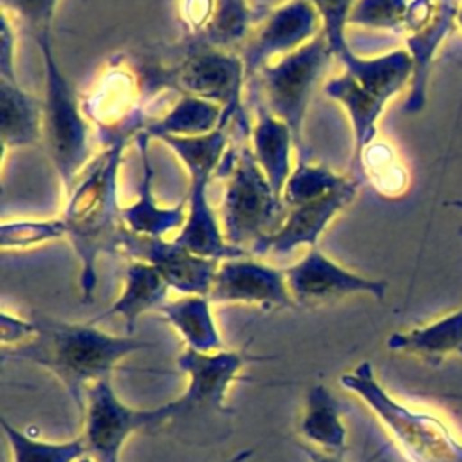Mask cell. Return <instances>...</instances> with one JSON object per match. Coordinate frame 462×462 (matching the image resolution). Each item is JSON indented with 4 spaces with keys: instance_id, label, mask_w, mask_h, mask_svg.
Wrapping results in <instances>:
<instances>
[{
    "instance_id": "6da1fadb",
    "label": "cell",
    "mask_w": 462,
    "mask_h": 462,
    "mask_svg": "<svg viewBox=\"0 0 462 462\" xmlns=\"http://www.w3.org/2000/svg\"><path fill=\"white\" fill-rule=\"evenodd\" d=\"M36 332L23 343L2 348L4 359H16L49 370L65 386L79 415L92 383L112 375L128 356L155 346L134 336H114L96 323H70L51 316H34Z\"/></svg>"
},
{
    "instance_id": "7a4b0ae2",
    "label": "cell",
    "mask_w": 462,
    "mask_h": 462,
    "mask_svg": "<svg viewBox=\"0 0 462 462\" xmlns=\"http://www.w3.org/2000/svg\"><path fill=\"white\" fill-rule=\"evenodd\" d=\"M126 143L101 146L63 197L61 218L67 240L79 262V294L83 303L94 300L97 260L101 254H121L125 233L119 202V175Z\"/></svg>"
},
{
    "instance_id": "3957f363",
    "label": "cell",
    "mask_w": 462,
    "mask_h": 462,
    "mask_svg": "<svg viewBox=\"0 0 462 462\" xmlns=\"http://www.w3.org/2000/svg\"><path fill=\"white\" fill-rule=\"evenodd\" d=\"M161 143L173 152L189 175L186 220L173 238L189 251L218 262L247 256V251L235 247L226 240L220 215L208 197L209 182L218 175L231 148L227 128L220 126L215 132L199 137H164Z\"/></svg>"
},
{
    "instance_id": "277c9868",
    "label": "cell",
    "mask_w": 462,
    "mask_h": 462,
    "mask_svg": "<svg viewBox=\"0 0 462 462\" xmlns=\"http://www.w3.org/2000/svg\"><path fill=\"white\" fill-rule=\"evenodd\" d=\"M32 36L43 63V143L65 197L94 157L90 148L92 126L85 116L81 94L76 92L58 61L52 29Z\"/></svg>"
},
{
    "instance_id": "5b68a950",
    "label": "cell",
    "mask_w": 462,
    "mask_h": 462,
    "mask_svg": "<svg viewBox=\"0 0 462 462\" xmlns=\"http://www.w3.org/2000/svg\"><path fill=\"white\" fill-rule=\"evenodd\" d=\"M339 384L372 410L408 462H462V439L455 430L439 415L397 401L368 361L343 374Z\"/></svg>"
},
{
    "instance_id": "8992f818",
    "label": "cell",
    "mask_w": 462,
    "mask_h": 462,
    "mask_svg": "<svg viewBox=\"0 0 462 462\" xmlns=\"http://www.w3.org/2000/svg\"><path fill=\"white\" fill-rule=\"evenodd\" d=\"M218 175L226 180L218 213L226 240L253 254L280 226V211L285 206L254 161L247 141L240 148H229Z\"/></svg>"
},
{
    "instance_id": "52a82bcc",
    "label": "cell",
    "mask_w": 462,
    "mask_h": 462,
    "mask_svg": "<svg viewBox=\"0 0 462 462\" xmlns=\"http://www.w3.org/2000/svg\"><path fill=\"white\" fill-rule=\"evenodd\" d=\"M148 94L144 76L134 63L117 56L105 65L92 87L81 94L85 116L101 146L135 143L150 121Z\"/></svg>"
},
{
    "instance_id": "ba28073f",
    "label": "cell",
    "mask_w": 462,
    "mask_h": 462,
    "mask_svg": "<svg viewBox=\"0 0 462 462\" xmlns=\"http://www.w3.org/2000/svg\"><path fill=\"white\" fill-rule=\"evenodd\" d=\"M332 58L325 36L318 34L301 49L269 63L256 74L260 101L291 128L298 150H303V123L309 105Z\"/></svg>"
},
{
    "instance_id": "9c48e42d",
    "label": "cell",
    "mask_w": 462,
    "mask_h": 462,
    "mask_svg": "<svg viewBox=\"0 0 462 462\" xmlns=\"http://www.w3.org/2000/svg\"><path fill=\"white\" fill-rule=\"evenodd\" d=\"M81 439L87 457L94 462H119L121 451L137 430L155 426L177 417L173 401L152 410H137L125 404L110 377L92 383L85 395Z\"/></svg>"
},
{
    "instance_id": "30bf717a",
    "label": "cell",
    "mask_w": 462,
    "mask_h": 462,
    "mask_svg": "<svg viewBox=\"0 0 462 462\" xmlns=\"http://www.w3.org/2000/svg\"><path fill=\"white\" fill-rule=\"evenodd\" d=\"M164 79L179 94H189L218 105L224 112V128L244 117L247 70L240 52L199 45Z\"/></svg>"
},
{
    "instance_id": "8fae6325",
    "label": "cell",
    "mask_w": 462,
    "mask_h": 462,
    "mask_svg": "<svg viewBox=\"0 0 462 462\" xmlns=\"http://www.w3.org/2000/svg\"><path fill=\"white\" fill-rule=\"evenodd\" d=\"M458 0H411L402 25V42L413 65L402 112L415 116L424 110L428 81L435 58L457 25Z\"/></svg>"
},
{
    "instance_id": "7c38bea8",
    "label": "cell",
    "mask_w": 462,
    "mask_h": 462,
    "mask_svg": "<svg viewBox=\"0 0 462 462\" xmlns=\"http://www.w3.org/2000/svg\"><path fill=\"white\" fill-rule=\"evenodd\" d=\"M283 271L291 296L301 307H316L357 294L381 301L388 292L384 280L359 274L337 263L319 245L309 247L296 263Z\"/></svg>"
},
{
    "instance_id": "4fadbf2b",
    "label": "cell",
    "mask_w": 462,
    "mask_h": 462,
    "mask_svg": "<svg viewBox=\"0 0 462 462\" xmlns=\"http://www.w3.org/2000/svg\"><path fill=\"white\" fill-rule=\"evenodd\" d=\"M321 34V22L309 0H287L258 22L240 51L247 78H254L269 63L301 49Z\"/></svg>"
},
{
    "instance_id": "5bb4252c",
    "label": "cell",
    "mask_w": 462,
    "mask_h": 462,
    "mask_svg": "<svg viewBox=\"0 0 462 462\" xmlns=\"http://www.w3.org/2000/svg\"><path fill=\"white\" fill-rule=\"evenodd\" d=\"M121 254L153 265L171 291L180 296H208L218 269V260L200 256L175 238L141 236L125 227Z\"/></svg>"
},
{
    "instance_id": "9a60e30c",
    "label": "cell",
    "mask_w": 462,
    "mask_h": 462,
    "mask_svg": "<svg viewBox=\"0 0 462 462\" xmlns=\"http://www.w3.org/2000/svg\"><path fill=\"white\" fill-rule=\"evenodd\" d=\"M208 298L213 305L236 303L265 310L296 307L285 271L260 262L253 254L222 260Z\"/></svg>"
},
{
    "instance_id": "2e32d148",
    "label": "cell",
    "mask_w": 462,
    "mask_h": 462,
    "mask_svg": "<svg viewBox=\"0 0 462 462\" xmlns=\"http://www.w3.org/2000/svg\"><path fill=\"white\" fill-rule=\"evenodd\" d=\"M254 359L256 356L242 350L222 348L218 352L200 354L186 348L177 357V366L188 377L186 392L173 399L177 415L204 408L231 411L227 406L229 386L240 377L244 366Z\"/></svg>"
},
{
    "instance_id": "e0dca14e",
    "label": "cell",
    "mask_w": 462,
    "mask_h": 462,
    "mask_svg": "<svg viewBox=\"0 0 462 462\" xmlns=\"http://www.w3.org/2000/svg\"><path fill=\"white\" fill-rule=\"evenodd\" d=\"M361 184L363 182L356 179L348 186L327 197L285 209V217L280 226L256 245L253 256L267 253L283 254L298 247L309 249L318 245L321 235L334 222V218L352 204Z\"/></svg>"
},
{
    "instance_id": "ac0fdd59",
    "label": "cell",
    "mask_w": 462,
    "mask_h": 462,
    "mask_svg": "<svg viewBox=\"0 0 462 462\" xmlns=\"http://www.w3.org/2000/svg\"><path fill=\"white\" fill-rule=\"evenodd\" d=\"M152 139L139 134L135 144L141 155V177L137 182L135 199L123 206V224L128 231L152 236L168 238L173 231H180L186 220V197L175 206H161L153 195V164L150 159Z\"/></svg>"
},
{
    "instance_id": "d6986e66",
    "label": "cell",
    "mask_w": 462,
    "mask_h": 462,
    "mask_svg": "<svg viewBox=\"0 0 462 462\" xmlns=\"http://www.w3.org/2000/svg\"><path fill=\"white\" fill-rule=\"evenodd\" d=\"M170 285L159 274V271L143 262V260H128L126 269L123 273V287L116 301L105 309L96 318L88 319L90 323H99L105 318L117 316L123 319L125 332L134 336L137 319L150 310H161L168 301Z\"/></svg>"
},
{
    "instance_id": "ffe728a7",
    "label": "cell",
    "mask_w": 462,
    "mask_h": 462,
    "mask_svg": "<svg viewBox=\"0 0 462 462\" xmlns=\"http://www.w3.org/2000/svg\"><path fill=\"white\" fill-rule=\"evenodd\" d=\"M247 143L273 191L282 200L285 182L294 168L292 150L296 148V139L291 128L274 114H271L260 101Z\"/></svg>"
},
{
    "instance_id": "44dd1931",
    "label": "cell",
    "mask_w": 462,
    "mask_h": 462,
    "mask_svg": "<svg viewBox=\"0 0 462 462\" xmlns=\"http://www.w3.org/2000/svg\"><path fill=\"white\" fill-rule=\"evenodd\" d=\"M43 139L42 97L31 94L20 81L0 79V144L7 152L27 148Z\"/></svg>"
},
{
    "instance_id": "7402d4cb",
    "label": "cell",
    "mask_w": 462,
    "mask_h": 462,
    "mask_svg": "<svg viewBox=\"0 0 462 462\" xmlns=\"http://www.w3.org/2000/svg\"><path fill=\"white\" fill-rule=\"evenodd\" d=\"M323 94L337 103L348 116L352 128V162L379 137V119L386 108L383 101L366 92L354 76L341 70L323 83Z\"/></svg>"
},
{
    "instance_id": "603a6c76",
    "label": "cell",
    "mask_w": 462,
    "mask_h": 462,
    "mask_svg": "<svg viewBox=\"0 0 462 462\" xmlns=\"http://www.w3.org/2000/svg\"><path fill=\"white\" fill-rule=\"evenodd\" d=\"M386 346L433 365L451 356L462 357V305L430 323L390 334Z\"/></svg>"
},
{
    "instance_id": "cb8c5ba5",
    "label": "cell",
    "mask_w": 462,
    "mask_h": 462,
    "mask_svg": "<svg viewBox=\"0 0 462 462\" xmlns=\"http://www.w3.org/2000/svg\"><path fill=\"white\" fill-rule=\"evenodd\" d=\"M345 72L379 101L388 105L402 90H408L413 76V65L404 47L392 49L375 56H361L352 52L341 61Z\"/></svg>"
},
{
    "instance_id": "d4e9b609",
    "label": "cell",
    "mask_w": 462,
    "mask_h": 462,
    "mask_svg": "<svg viewBox=\"0 0 462 462\" xmlns=\"http://www.w3.org/2000/svg\"><path fill=\"white\" fill-rule=\"evenodd\" d=\"M159 314L179 334L188 350L211 354L224 348L213 314V303L208 296H180L168 300Z\"/></svg>"
},
{
    "instance_id": "484cf974",
    "label": "cell",
    "mask_w": 462,
    "mask_h": 462,
    "mask_svg": "<svg viewBox=\"0 0 462 462\" xmlns=\"http://www.w3.org/2000/svg\"><path fill=\"white\" fill-rule=\"evenodd\" d=\"M300 433L310 448L343 455L346 449V426L341 417V406L336 395L325 384H314L307 390Z\"/></svg>"
},
{
    "instance_id": "4316f807",
    "label": "cell",
    "mask_w": 462,
    "mask_h": 462,
    "mask_svg": "<svg viewBox=\"0 0 462 462\" xmlns=\"http://www.w3.org/2000/svg\"><path fill=\"white\" fill-rule=\"evenodd\" d=\"M222 119L224 112L218 105L189 94H179L170 108L157 117H150L143 134L157 141L164 137H199L220 128Z\"/></svg>"
},
{
    "instance_id": "83f0119b",
    "label": "cell",
    "mask_w": 462,
    "mask_h": 462,
    "mask_svg": "<svg viewBox=\"0 0 462 462\" xmlns=\"http://www.w3.org/2000/svg\"><path fill=\"white\" fill-rule=\"evenodd\" d=\"M352 175L368 182L381 197L399 199L410 188V171L397 148L384 139L370 143L352 162Z\"/></svg>"
},
{
    "instance_id": "f1b7e54d",
    "label": "cell",
    "mask_w": 462,
    "mask_h": 462,
    "mask_svg": "<svg viewBox=\"0 0 462 462\" xmlns=\"http://www.w3.org/2000/svg\"><path fill=\"white\" fill-rule=\"evenodd\" d=\"M254 16L247 0H215V11L200 34V45L240 52L256 29Z\"/></svg>"
},
{
    "instance_id": "f546056e",
    "label": "cell",
    "mask_w": 462,
    "mask_h": 462,
    "mask_svg": "<svg viewBox=\"0 0 462 462\" xmlns=\"http://www.w3.org/2000/svg\"><path fill=\"white\" fill-rule=\"evenodd\" d=\"M356 180L354 175H343L330 170L325 164H314L301 159L291 171L283 193L282 202L285 209L318 200L327 197ZM359 180V179H357Z\"/></svg>"
},
{
    "instance_id": "4dcf8cb0",
    "label": "cell",
    "mask_w": 462,
    "mask_h": 462,
    "mask_svg": "<svg viewBox=\"0 0 462 462\" xmlns=\"http://www.w3.org/2000/svg\"><path fill=\"white\" fill-rule=\"evenodd\" d=\"M2 433L9 444L13 462H79L87 457L83 439H72L63 442L40 440L2 419Z\"/></svg>"
},
{
    "instance_id": "1f68e13d",
    "label": "cell",
    "mask_w": 462,
    "mask_h": 462,
    "mask_svg": "<svg viewBox=\"0 0 462 462\" xmlns=\"http://www.w3.org/2000/svg\"><path fill=\"white\" fill-rule=\"evenodd\" d=\"M61 238H67L61 217L4 220L0 226L2 251H25Z\"/></svg>"
},
{
    "instance_id": "d6a6232c",
    "label": "cell",
    "mask_w": 462,
    "mask_h": 462,
    "mask_svg": "<svg viewBox=\"0 0 462 462\" xmlns=\"http://www.w3.org/2000/svg\"><path fill=\"white\" fill-rule=\"evenodd\" d=\"M410 2L411 0H356L348 25L401 34Z\"/></svg>"
},
{
    "instance_id": "836d02e7",
    "label": "cell",
    "mask_w": 462,
    "mask_h": 462,
    "mask_svg": "<svg viewBox=\"0 0 462 462\" xmlns=\"http://www.w3.org/2000/svg\"><path fill=\"white\" fill-rule=\"evenodd\" d=\"M321 22V34L325 36L334 60L345 61L354 49L348 43L346 29L350 11L356 0H309Z\"/></svg>"
},
{
    "instance_id": "e575fe53",
    "label": "cell",
    "mask_w": 462,
    "mask_h": 462,
    "mask_svg": "<svg viewBox=\"0 0 462 462\" xmlns=\"http://www.w3.org/2000/svg\"><path fill=\"white\" fill-rule=\"evenodd\" d=\"M60 0H2V9L22 20L32 34L52 29Z\"/></svg>"
},
{
    "instance_id": "d590c367",
    "label": "cell",
    "mask_w": 462,
    "mask_h": 462,
    "mask_svg": "<svg viewBox=\"0 0 462 462\" xmlns=\"http://www.w3.org/2000/svg\"><path fill=\"white\" fill-rule=\"evenodd\" d=\"M0 79L20 81L16 74V32L13 16L4 9L0 16Z\"/></svg>"
},
{
    "instance_id": "8d00e7d4",
    "label": "cell",
    "mask_w": 462,
    "mask_h": 462,
    "mask_svg": "<svg viewBox=\"0 0 462 462\" xmlns=\"http://www.w3.org/2000/svg\"><path fill=\"white\" fill-rule=\"evenodd\" d=\"M215 11V0H180L179 14L189 32L200 36L209 25Z\"/></svg>"
},
{
    "instance_id": "74e56055",
    "label": "cell",
    "mask_w": 462,
    "mask_h": 462,
    "mask_svg": "<svg viewBox=\"0 0 462 462\" xmlns=\"http://www.w3.org/2000/svg\"><path fill=\"white\" fill-rule=\"evenodd\" d=\"M36 332V323L32 318H22L2 310V348L20 345L27 341Z\"/></svg>"
},
{
    "instance_id": "f35d334b",
    "label": "cell",
    "mask_w": 462,
    "mask_h": 462,
    "mask_svg": "<svg viewBox=\"0 0 462 462\" xmlns=\"http://www.w3.org/2000/svg\"><path fill=\"white\" fill-rule=\"evenodd\" d=\"M303 451H305L309 462H343V455H330V453L309 448V446H305Z\"/></svg>"
},
{
    "instance_id": "ab89813d",
    "label": "cell",
    "mask_w": 462,
    "mask_h": 462,
    "mask_svg": "<svg viewBox=\"0 0 462 462\" xmlns=\"http://www.w3.org/2000/svg\"><path fill=\"white\" fill-rule=\"evenodd\" d=\"M251 455H253V449L251 448H244V449L233 453L229 458H224L222 462H245Z\"/></svg>"
},
{
    "instance_id": "60d3db41",
    "label": "cell",
    "mask_w": 462,
    "mask_h": 462,
    "mask_svg": "<svg viewBox=\"0 0 462 462\" xmlns=\"http://www.w3.org/2000/svg\"><path fill=\"white\" fill-rule=\"evenodd\" d=\"M457 27L462 29V0H458V7H457Z\"/></svg>"
},
{
    "instance_id": "b9f144b4",
    "label": "cell",
    "mask_w": 462,
    "mask_h": 462,
    "mask_svg": "<svg viewBox=\"0 0 462 462\" xmlns=\"http://www.w3.org/2000/svg\"><path fill=\"white\" fill-rule=\"evenodd\" d=\"M448 206H451V208H457V209H460L462 211V200H451V202H448Z\"/></svg>"
},
{
    "instance_id": "7bdbcfd3",
    "label": "cell",
    "mask_w": 462,
    "mask_h": 462,
    "mask_svg": "<svg viewBox=\"0 0 462 462\" xmlns=\"http://www.w3.org/2000/svg\"><path fill=\"white\" fill-rule=\"evenodd\" d=\"M79 462H94V460H90V458H88V457H83V458H81V460H79Z\"/></svg>"
},
{
    "instance_id": "ee69618b",
    "label": "cell",
    "mask_w": 462,
    "mask_h": 462,
    "mask_svg": "<svg viewBox=\"0 0 462 462\" xmlns=\"http://www.w3.org/2000/svg\"><path fill=\"white\" fill-rule=\"evenodd\" d=\"M458 236H460V240H462V227L458 229Z\"/></svg>"
}]
</instances>
